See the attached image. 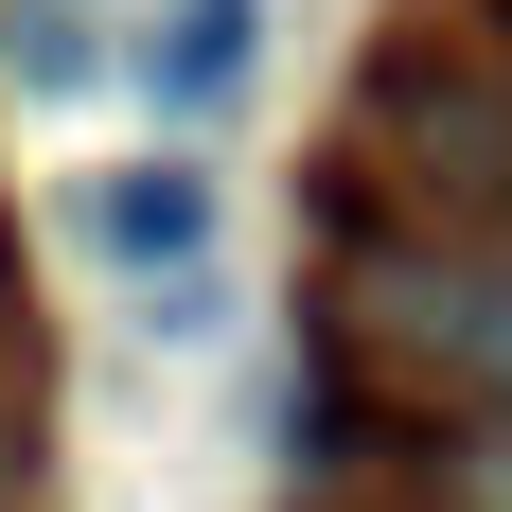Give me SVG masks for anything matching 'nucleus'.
<instances>
[{
  "label": "nucleus",
  "mask_w": 512,
  "mask_h": 512,
  "mask_svg": "<svg viewBox=\"0 0 512 512\" xmlns=\"http://www.w3.org/2000/svg\"><path fill=\"white\" fill-rule=\"evenodd\" d=\"M212 230H230V177H195V159H106V177H71V248L106 283H195Z\"/></svg>",
  "instance_id": "nucleus-1"
},
{
  "label": "nucleus",
  "mask_w": 512,
  "mask_h": 512,
  "mask_svg": "<svg viewBox=\"0 0 512 512\" xmlns=\"http://www.w3.org/2000/svg\"><path fill=\"white\" fill-rule=\"evenodd\" d=\"M248 71H265V0H177V36H142V89L177 106V124L248 106Z\"/></svg>",
  "instance_id": "nucleus-2"
},
{
  "label": "nucleus",
  "mask_w": 512,
  "mask_h": 512,
  "mask_svg": "<svg viewBox=\"0 0 512 512\" xmlns=\"http://www.w3.org/2000/svg\"><path fill=\"white\" fill-rule=\"evenodd\" d=\"M389 301H407V336H424L442 371H477V389L512 407V265H407Z\"/></svg>",
  "instance_id": "nucleus-3"
},
{
  "label": "nucleus",
  "mask_w": 512,
  "mask_h": 512,
  "mask_svg": "<svg viewBox=\"0 0 512 512\" xmlns=\"http://www.w3.org/2000/svg\"><path fill=\"white\" fill-rule=\"evenodd\" d=\"M0 71H18V89H89V71H106V36H89V0H18V36H0Z\"/></svg>",
  "instance_id": "nucleus-4"
},
{
  "label": "nucleus",
  "mask_w": 512,
  "mask_h": 512,
  "mask_svg": "<svg viewBox=\"0 0 512 512\" xmlns=\"http://www.w3.org/2000/svg\"><path fill=\"white\" fill-rule=\"evenodd\" d=\"M442 512H512V442H477V460L442 477Z\"/></svg>",
  "instance_id": "nucleus-5"
}]
</instances>
